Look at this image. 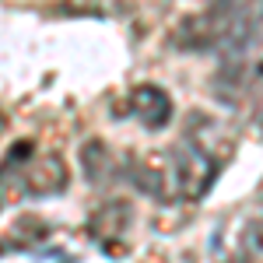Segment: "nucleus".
I'll use <instances>...</instances> for the list:
<instances>
[{"label": "nucleus", "mask_w": 263, "mask_h": 263, "mask_svg": "<svg viewBox=\"0 0 263 263\" xmlns=\"http://www.w3.org/2000/svg\"><path fill=\"white\" fill-rule=\"evenodd\" d=\"M81 172L91 186H109V179H112V151L102 141H88L81 147Z\"/></svg>", "instance_id": "5"}, {"label": "nucleus", "mask_w": 263, "mask_h": 263, "mask_svg": "<svg viewBox=\"0 0 263 263\" xmlns=\"http://www.w3.org/2000/svg\"><path fill=\"white\" fill-rule=\"evenodd\" d=\"M239 253L253 263H263V214L260 218H249L239 232Z\"/></svg>", "instance_id": "6"}, {"label": "nucleus", "mask_w": 263, "mask_h": 263, "mask_svg": "<svg viewBox=\"0 0 263 263\" xmlns=\"http://www.w3.org/2000/svg\"><path fill=\"white\" fill-rule=\"evenodd\" d=\"M126 109L144 130H165L172 123V95L158 84H137L126 99Z\"/></svg>", "instance_id": "3"}, {"label": "nucleus", "mask_w": 263, "mask_h": 263, "mask_svg": "<svg viewBox=\"0 0 263 263\" xmlns=\"http://www.w3.org/2000/svg\"><path fill=\"white\" fill-rule=\"evenodd\" d=\"M263 25V0H214L172 32L179 53H246Z\"/></svg>", "instance_id": "1"}, {"label": "nucleus", "mask_w": 263, "mask_h": 263, "mask_svg": "<svg viewBox=\"0 0 263 263\" xmlns=\"http://www.w3.org/2000/svg\"><path fill=\"white\" fill-rule=\"evenodd\" d=\"M168 190H179V197L200 200L211 190V182L218 179V158H211V151H203L197 141H182L168 151Z\"/></svg>", "instance_id": "2"}, {"label": "nucleus", "mask_w": 263, "mask_h": 263, "mask_svg": "<svg viewBox=\"0 0 263 263\" xmlns=\"http://www.w3.org/2000/svg\"><path fill=\"white\" fill-rule=\"evenodd\" d=\"M25 193L28 197H57L63 193V186H67V165L57 151H49V155H42L35 162H28V172H25Z\"/></svg>", "instance_id": "4"}, {"label": "nucleus", "mask_w": 263, "mask_h": 263, "mask_svg": "<svg viewBox=\"0 0 263 263\" xmlns=\"http://www.w3.org/2000/svg\"><path fill=\"white\" fill-rule=\"evenodd\" d=\"M0 134H4V116H0Z\"/></svg>", "instance_id": "7"}]
</instances>
